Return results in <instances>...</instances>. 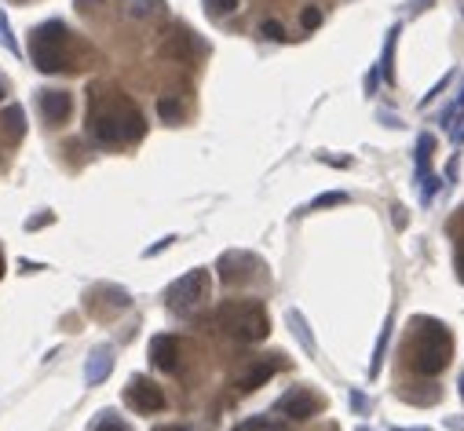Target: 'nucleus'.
<instances>
[{
  "label": "nucleus",
  "mask_w": 464,
  "mask_h": 431,
  "mask_svg": "<svg viewBox=\"0 0 464 431\" xmlns=\"http://www.w3.org/2000/svg\"><path fill=\"white\" fill-rule=\"evenodd\" d=\"M454 358V337L442 322H421L417 344H413V370L421 377L442 373Z\"/></svg>",
  "instance_id": "nucleus-1"
},
{
  "label": "nucleus",
  "mask_w": 464,
  "mask_h": 431,
  "mask_svg": "<svg viewBox=\"0 0 464 431\" xmlns=\"http://www.w3.org/2000/svg\"><path fill=\"white\" fill-rule=\"evenodd\" d=\"M216 322L223 333H231V337L238 340H263L270 333V322H267V311L256 307V303H223V307L216 311Z\"/></svg>",
  "instance_id": "nucleus-2"
},
{
  "label": "nucleus",
  "mask_w": 464,
  "mask_h": 431,
  "mask_svg": "<svg viewBox=\"0 0 464 431\" xmlns=\"http://www.w3.org/2000/svg\"><path fill=\"white\" fill-rule=\"evenodd\" d=\"M29 55H34V66L44 73L66 70V26L62 22L41 26L34 34V44H29Z\"/></svg>",
  "instance_id": "nucleus-3"
},
{
  "label": "nucleus",
  "mask_w": 464,
  "mask_h": 431,
  "mask_svg": "<svg viewBox=\"0 0 464 431\" xmlns=\"http://www.w3.org/2000/svg\"><path fill=\"white\" fill-rule=\"evenodd\" d=\"M88 124H92V136L99 143H128V139L143 136V117L132 106H124V114H117V110H106L103 114L99 110V114L88 117Z\"/></svg>",
  "instance_id": "nucleus-4"
},
{
  "label": "nucleus",
  "mask_w": 464,
  "mask_h": 431,
  "mask_svg": "<svg viewBox=\"0 0 464 431\" xmlns=\"http://www.w3.org/2000/svg\"><path fill=\"white\" fill-rule=\"evenodd\" d=\"M205 289H209V278H205V270H190V275H183L180 282L168 285L165 303H168L175 314H190V311H194L198 303L205 300Z\"/></svg>",
  "instance_id": "nucleus-5"
},
{
  "label": "nucleus",
  "mask_w": 464,
  "mask_h": 431,
  "mask_svg": "<svg viewBox=\"0 0 464 431\" xmlns=\"http://www.w3.org/2000/svg\"><path fill=\"white\" fill-rule=\"evenodd\" d=\"M124 402L136 413H157V409H165V391L157 384H150L147 377H132L124 388Z\"/></svg>",
  "instance_id": "nucleus-6"
},
{
  "label": "nucleus",
  "mask_w": 464,
  "mask_h": 431,
  "mask_svg": "<svg viewBox=\"0 0 464 431\" xmlns=\"http://www.w3.org/2000/svg\"><path fill=\"white\" fill-rule=\"evenodd\" d=\"M318 409H322V402H318L311 391H300V388L285 391L278 398V413H282V417H289V421H307L311 413H318Z\"/></svg>",
  "instance_id": "nucleus-7"
},
{
  "label": "nucleus",
  "mask_w": 464,
  "mask_h": 431,
  "mask_svg": "<svg viewBox=\"0 0 464 431\" xmlns=\"http://www.w3.org/2000/svg\"><path fill=\"white\" fill-rule=\"evenodd\" d=\"M150 362L157 365V370H165V373H172L175 365H180V340L175 337H154L150 340Z\"/></svg>",
  "instance_id": "nucleus-8"
},
{
  "label": "nucleus",
  "mask_w": 464,
  "mask_h": 431,
  "mask_svg": "<svg viewBox=\"0 0 464 431\" xmlns=\"http://www.w3.org/2000/svg\"><path fill=\"white\" fill-rule=\"evenodd\" d=\"M41 114L48 124H62L70 117V95L66 92H41Z\"/></svg>",
  "instance_id": "nucleus-9"
},
{
  "label": "nucleus",
  "mask_w": 464,
  "mask_h": 431,
  "mask_svg": "<svg viewBox=\"0 0 464 431\" xmlns=\"http://www.w3.org/2000/svg\"><path fill=\"white\" fill-rule=\"evenodd\" d=\"M110 370H114V351L110 347H99V351H92V358H88V384H103V380L110 377Z\"/></svg>",
  "instance_id": "nucleus-10"
},
{
  "label": "nucleus",
  "mask_w": 464,
  "mask_h": 431,
  "mask_svg": "<svg viewBox=\"0 0 464 431\" xmlns=\"http://www.w3.org/2000/svg\"><path fill=\"white\" fill-rule=\"evenodd\" d=\"M275 373H278V358H263L260 365H256V370H249L242 380H238V388H242V391H256L260 384H267V380L275 377Z\"/></svg>",
  "instance_id": "nucleus-11"
},
{
  "label": "nucleus",
  "mask_w": 464,
  "mask_h": 431,
  "mask_svg": "<svg viewBox=\"0 0 464 431\" xmlns=\"http://www.w3.org/2000/svg\"><path fill=\"white\" fill-rule=\"evenodd\" d=\"M388 337H391V322L380 329V337H377V347H373V362H370V377L380 373V358H384V347H388Z\"/></svg>",
  "instance_id": "nucleus-12"
},
{
  "label": "nucleus",
  "mask_w": 464,
  "mask_h": 431,
  "mask_svg": "<svg viewBox=\"0 0 464 431\" xmlns=\"http://www.w3.org/2000/svg\"><path fill=\"white\" fill-rule=\"evenodd\" d=\"M234 431H282V424L267 421V417H252V421H242Z\"/></svg>",
  "instance_id": "nucleus-13"
},
{
  "label": "nucleus",
  "mask_w": 464,
  "mask_h": 431,
  "mask_svg": "<svg viewBox=\"0 0 464 431\" xmlns=\"http://www.w3.org/2000/svg\"><path fill=\"white\" fill-rule=\"evenodd\" d=\"M4 124H8V132H11V136H22V129H26V117H22V110H19V106H8V114H4Z\"/></svg>",
  "instance_id": "nucleus-14"
},
{
  "label": "nucleus",
  "mask_w": 464,
  "mask_h": 431,
  "mask_svg": "<svg viewBox=\"0 0 464 431\" xmlns=\"http://www.w3.org/2000/svg\"><path fill=\"white\" fill-rule=\"evenodd\" d=\"M157 114H161L165 121H180L183 117V106L175 103V99H161V103H157Z\"/></svg>",
  "instance_id": "nucleus-15"
},
{
  "label": "nucleus",
  "mask_w": 464,
  "mask_h": 431,
  "mask_svg": "<svg viewBox=\"0 0 464 431\" xmlns=\"http://www.w3.org/2000/svg\"><path fill=\"white\" fill-rule=\"evenodd\" d=\"M289 326L296 329V337H300V344H303V347H307V351H314V340L307 337V329H303V318H300L296 311H289Z\"/></svg>",
  "instance_id": "nucleus-16"
},
{
  "label": "nucleus",
  "mask_w": 464,
  "mask_h": 431,
  "mask_svg": "<svg viewBox=\"0 0 464 431\" xmlns=\"http://www.w3.org/2000/svg\"><path fill=\"white\" fill-rule=\"evenodd\" d=\"M347 198L340 194V190H333V194H322V198H314L311 201V209H329V205H344Z\"/></svg>",
  "instance_id": "nucleus-17"
},
{
  "label": "nucleus",
  "mask_w": 464,
  "mask_h": 431,
  "mask_svg": "<svg viewBox=\"0 0 464 431\" xmlns=\"http://www.w3.org/2000/svg\"><path fill=\"white\" fill-rule=\"evenodd\" d=\"M95 431H128L117 417H114V413H103V421L99 424H95Z\"/></svg>",
  "instance_id": "nucleus-18"
},
{
  "label": "nucleus",
  "mask_w": 464,
  "mask_h": 431,
  "mask_svg": "<svg viewBox=\"0 0 464 431\" xmlns=\"http://www.w3.org/2000/svg\"><path fill=\"white\" fill-rule=\"evenodd\" d=\"M260 29H263V37H270V41H282V37H285V26H282V22H275V19H267Z\"/></svg>",
  "instance_id": "nucleus-19"
},
{
  "label": "nucleus",
  "mask_w": 464,
  "mask_h": 431,
  "mask_svg": "<svg viewBox=\"0 0 464 431\" xmlns=\"http://www.w3.org/2000/svg\"><path fill=\"white\" fill-rule=\"evenodd\" d=\"M300 22H303V29H314V26H322V11L318 8H307L300 15Z\"/></svg>",
  "instance_id": "nucleus-20"
},
{
  "label": "nucleus",
  "mask_w": 464,
  "mask_h": 431,
  "mask_svg": "<svg viewBox=\"0 0 464 431\" xmlns=\"http://www.w3.org/2000/svg\"><path fill=\"white\" fill-rule=\"evenodd\" d=\"M209 8H212L216 15H219V11L231 15V11H238V0H209Z\"/></svg>",
  "instance_id": "nucleus-21"
},
{
  "label": "nucleus",
  "mask_w": 464,
  "mask_h": 431,
  "mask_svg": "<svg viewBox=\"0 0 464 431\" xmlns=\"http://www.w3.org/2000/svg\"><path fill=\"white\" fill-rule=\"evenodd\" d=\"M435 194H439V180H431V175H428L424 187H421V201H431Z\"/></svg>",
  "instance_id": "nucleus-22"
},
{
  "label": "nucleus",
  "mask_w": 464,
  "mask_h": 431,
  "mask_svg": "<svg viewBox=\"0 0 464 431\" xmlns=\"http://www.w3.org/2000/svg\"><path fill=\"white\" fill-rule=\"evenodd\" d=\"M457 267H461V278H464V245L457 249Z\"/></svg>",
  "instance_id": "nucleus-23"
},
{
  "label": "nucleus",
  "mask_w": 464,
  "mask_h": 431,
  "mask_svg": "<svg viewBox=\"0 0 464 431\" xmlns=\"http://www.w3.org/2000/svg\"><path fill=\"white\" fill-rule=\"evenodd\" d=\"M154 431H190V428H180V424H165V428H154Z\"/></svg>",
  "instance_id": "nucleus-24"
},
{
  "label": "nucleus",
  "mask_w": 464,
  "mask_h": 431,
  "mask_svg": "<svg viewBox=\"0 0 464 431\" xmlns=\"http://www.w3.org/2000/svg\"><path fill=\"white\" fill-rule=\"evenodd\" d=\"M395 431H424V428H395Z\"/></svg>",
  "instance_id": "nucleus-25"
},
{
  "label": "nucleus",
  "mask_w": 464,
  "mask_h": 431,
  "mask_svg": "<svg viewBox=\"0 0 464 431\" xmlns=\"http://www.w3.org/2000/svg\"><path fill=\"white\" fill-rule=\"evenodd\" d=\"M0 99H4V81H0Z\"/></svg>",
  "instance_id": "nucleus-26"
},
{
  "label": "nucleus",
  "mask_w": 464,
  "mask_h": 431,
  "mask_svg": "<svg viewBox=\"0 0 464 431\" xmlns=\"http://www.w3.org/2000/svg\"><path fill=\"white\" fill-rule=\"evenodd\" d=\"M461 395H464V377H461Z\"/></svg>",
  "instance_id": "nucleus-27"
}]
</instances>
